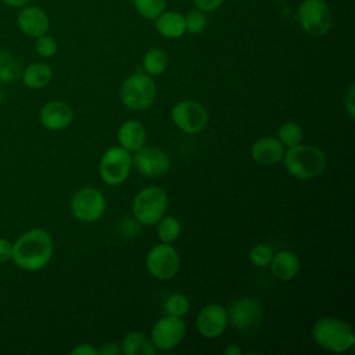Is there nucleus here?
I'll return each instance as SVG.
<instances>
[{"mask_svg": "<svg viewBox=\"0 0 355 355\" xmlns=\"http://www.w3.org/2000/svg\"><path fill=\"white\" fill-rule=\"evenodd\" d=\"M146 266L151 276L158 280L172 279L180 266V258L178 251L169 243H161L154 245L147 257Z\"/></svg>", "mask_w": 355, "mask_h": 355, "instance_id": "obj_9", "label": "nucleus"}, {"mask_svg": "<svg viewBox=\"0 0 355 355\" xmlns=\"http://www.w3.org/2000/svg\"><path fill=\"white\" fill-rule=\"evenodd\" d=\"M53 255V239L44 229L35 227L24 232L12 243V262L28 272L43 269Z\"/></svg>", "mask_w": 355, "mask_h": 355, "instance_id": "obj_1", "label": "nucleus"}, {"mask_svg": "<svg viewBox=\"0 0 355 355\" xmlns=\"http://www.w3.org/2000/svg\"><path fill=\"white\" fill-rule=\"evenodd\" d=\"M39 118L46 129L61 130L71 125L73 119V111L65 101L51 100L42 107Z\"/></svg>", "mask_w": 355, "mask_h": 355, "instance_id": "obj_16", "label": "nucleus"}, {"mask_svg": "<svg viewBox=\"0 0 355 355\" xmlns=\"http://www.w3.org/2000/svg\"><path fill=\"white\" fill-rule=\"evenodd\" d=\"M225 0H194V4L197 6L198 10L204 12H212L218 10Z\"/></svg>", "mask_w": 355, "mask_h": 355, "instance_id": "obj_32", "label": "nucleus"}, {"mask_svg": "<svg viewBox=\"0 0 355 355\" xmlns=\"http://www.w3.org/2000/svg\"><path fill=\"white\" fill-rule=\"evenodd\" d=\"M135 168L144 176L155 178L168 172L171 159L165 151L157 147H141L132 158Z\"/></svg>", "mask_w": 355, "mask_h": 355, "instance_id": "obj_13", "label": "nucleus"}, {"mask_svg": "<svg viewBox=\"0 0 355 355\" xmlns=\"http://www.w3.org/2000/svg\"><path fill=\"white\" fill-rule=\"evenodd\" d=\"M263 313L259 302L251 297L234 300L227 309V320L241 334H250L261 326Z\"/></svg>", "mask_w": 355, "mask_h": 355, "instance_id": "obj_7", "label": "nucleus"}, {"mask_svg": "<svg viewBox=\"0 0 355 355\" xmlns=\"http://www.w3.org/2000/svg\"><path fill=\"white\" fill-rule=\"evenodd\" d=\"M17 25L24 35L36 39L47 33L50 21L43 8L36 6H24L18 12Z\"/></svg>", "mask_w": 355, "mask_h": 355, "instance_id": "obj_15", "label": "nucleus"}, {"mask_svg": "<svg viewBox=\"0 0 355 355\" xmlns=\"http://www.w3.org/2000/svg\"><path fill=\"white\" fill-rule=\"evenodd\" d=\"M132 3L146 19H155L166 7V0H132Z\"/></svg>", "mask_w": 355, "mask_h": 355, "instance_id": "obj_27", "label": "nucleus"}, {"mask_svg": "<svg viewBox=\"0 0 355 355\" xmlns=\"http://www.w3.org/2000/svg\"><path fill=\"white\" fill-rule=\"evenodd\" d=\"M157 234L161 243H173L180 234V222L172 215H164L157 223Z\"/></svg>", "mask_w": 355, "mask_h": 355, "instance_id": "obj_25", "label": "nucleus"}, {"mask_svg": "<svg viewBox=\"0 0 355 355\" xmlns=\"http://www.w3.org/2000/svg\"><path fill=\"white\" fill-rule=\"evenodd\" d=\"M189 308H190L189 298L180 293H175L169 295L165 301V311L168 315H172V316L183 318L189 312Z\"/></svg>", "mask_w": 355, "mask_h": 355, "instance_id": "obj_28", "label": "nucleus"}, {"mask_svg": "<svg viewBox=\"0 0 355 355\" xmlns=\"http://www.w3.org/2000/svg\"><path fill=\"white\" fill-rule=\"evenodd\" d=\"M132 169V155L121 146L110 147L100 159L98 172L104 183L118 186L126 180Z\"/></svg>", "mask_w": 355, "mask_h": 355, "instance_id": "obj_8", "label": "nucleus"}, {"mask_svg": "<svg viewBox=\"0 0 355 355\" xmlns=\"http://www.w3.org/2000/svg\"><path fill=\"white\" fill-rule=\"evenodd\" d=\"M71 211L82 222H94L105 211V198L94 187H82L71 198Z\"/></svg>", "mask_w": 355, "mask_h": 355, "instance_id": "obj_10", "label": "nucleus"}, {"mask_svg": "<svg viewBox=\"0 0 355 355\" xmlns=\"http://www.w3.org/2000/svg\"><path fill=\"white\" fill-rule=\"evenodd\" d=\"M354 98H355V86L354 83H349L348 86V92L345 94V101H344V105H345V110L348 111V115L349 118H354L355 116V107H354Z\"/></svg>", "mask_w": 355, "mask_h": 355, "instance_id": "obj_34", "label": "nucleus"}, {"mask_svg": "<svg viewBox=\"0 0 355 355\" xmlns=\"http://www.w3.org/2000/svg\"><path fill=\"white\" fill-rule=\"evenodd\" d=\"M168 57L162 49H150L143 57V68L147 75L158 76L165 72Z\"/></svg>", "mask_w": 355, "mask_h": 355, "instance_id": "obj_23", "label": "nucleus"}, {"mask_svg": "<svg viewBox=\"0 0 355 355\" xmlns=\"http://www.w3.org/2000/svg\"><path fill=\"white\" fill-rule=\"evenodd\" d=\"M4 4H7L8 7H14V8H21L24 6H26L31 0H1Z\"/></svg>", "mask_w": 355, "mask_h": 355, "instance_id": "obj_37", "label": "nucleus"}, {"mask_svg": "<svg viewBox=\"0 0 355 355\" xmlns=\"http://www.w3.org/2000/svg\"><path fill=\"white\" fill-rule=\"evenodd\" d=\"M298 21L311 36H323L331 28L333 15L324 0H304L298 7Z\"/></svg>", "mask_w": 355, "mask_h": 355, "instance_id": "obj_6", "label": "nucleus"}, {"mask_svg": "<svg viewBox=\"0 0 355 355\" xmlns=\"http://www.w3.org/2000/svg\"><path fill=\"white\" fill-rule=\"evenodd\" d=\"M12 254V243L7 239L0 237V263H4L11 259Z\"/></svg>", "mask_w": 355, "mask_h": 355, "instance_id": "obj_33", "label": "nucleus"}, {"mask_svg": "<svg viewBox=\"0 0 355 355\" xmlns=\"http://www.w3.org/2000/svg\"><path fill=\"white\" fill-rule=\"evenodd\" d=\"M269 265L273 276L283 282H288L294 279L300 272L298 257L293 251H287V250L273 254V258Z\"/></svg>", "mask_w": 355, "mask_h": 355, "instance_id": "obj_19", "label": "nucleus"}, {"mask_svg": "<svg viewBox=\"0 0 355 355\" xmlns=\"http://www.w3.org/2000/svg\"><path fill=\"white\" fill-rule=\"evenodd\" d=\"M287 172L301 180H308L319 176L326 168L324 153L311 144H297L288 147L283 154Z\"/></svg>", "mask_w": 355, "mask_h": 355, "instance_id": "obj_2", "label": "nucleus"}, {"mask_svg": "<svg viewBox=\"0 0 355 355\" xmlns=\"http://www.w3.org/2000/svg\"><path fill=\"white\" fill-rule=\"evenodd\" d=\"M227 309L220 304H208L197 315L196 327L205 338L219 337L227 326Z\"/></svg>", "mask_w": 355, "mask_h": 355, "instance_id": "obj_14", "label": "nucleus"}, {"mask_svg": "<svg viewBox=\"0 0 355 355\" xmlns=\"http://www.w3.org/2000/svg\"><path fill=\"white\" fill-rule=\"evenodd\" d=\"M1 98H3V92H1V87H0V103H1Z\"/></svg>", "mask_w": 355, "mask_h": 355, "instance_id": "obj_39", "label": "nucleus"}, {"mask_svg": "<svg viewBox=\"0 0 355 355\" xmlns=\"http://www.w3.org/2000/svg\"><path fill=\"white\" fill-rule=\"evenodd\" d=\"M116 137H118L119 146L129 153H136L137 150L144 147L147 140L144 126L141 125V122L136 119L125 121L119 126Z\"/></svg>", "mask_w": 355, "mask_h": 355, "instance_id": "obj_18", "label": "nucleus"}, {"mask_svg": "<svg viewBox=\"0 0 355 355\" xmlns=\"http://www.w3.org/2000/svg\"><path fill=\"white\" fill-rule=\"evenodd\" d=\"M223 352H225V355H241L240 347H237V345H234V344L227 345Z\"/></svg>", "mask_w": 355, "mask_h": 355, "instance_id": "obj_38", "label": "nucleus"}, {"mask_svg": "<svg viewBox=\"0 0 355 355\" xmlns=\"http://www.w3.org/2000/svg\"><path fill=\"white\" fill-rule=\"evenodd\" d=\"M71 355H98V349L90 344H80L71 349Z\"/></svg>", "mask_w": 355, "mask_h": 355, "instance_id": "obj_35", "label": "nucleus"}, {"mask_svg": "<svg viewBox=\"0 0 355 355\" xmlns=\"http://www.w3.org/2000/svg\"><path fill=\"white\" fill-rule=\"evenodd\" d=\"M312 337L320 348L336 354L345 352L355 343L351 326L333 316L319 318L312 326Z\"/></svg>", "mask_w": 355, "mask_h": 355, "instance_id": "obj_3", "label": "nucleus"}, {"mask_svg": "<svg viewBox=\"0 0 355 355\" xmlns=\"http://www.w3.org/2000/svg\"><path fill=\"white\" fill-rule=\"evenodd\" d=\"M277 139L283 146L293 147L301 143L302 140V129L295 122H284L277 132Z\"/></svg>", "mask_w": 355, "mask_h": 355, "instance_id": "obj_26", "label": "nucleus"}, {"mask_svg": "<svg viewBox=\"0 0 355 355\" xmlns=\"http://www.w3.org/2000/svg\"><path fill=\"white\" fill-rule=\"evenodd\" d=\"M119 347L116 343H105L103 347L98 349V355H118L119 354Z\"/></svg>", "mask_w": 355, "mask_h": 355, "instance_id": "obj_36", "label": "nucleus"}, {"mask_svg": "<svg viewBox=\"0 0 355 355\" xmlns=\"http://www.w3.org/2000/svg\"><path fill=\"white\" fill-rule=\"evenodd\" d=\"M155 28L164 37L178 39L186 33L184 15L176 11H162L155 18Z\"/></svg>", "mask_w": 355, "mask_h": 355, "instance_id": "obj_20", "label": "nucleus"}, {"mask_svg": "<svg viewBox=\"0 0 355 355\" xmlns=\"http://www.w3.org/2000/svg\"><path fill=\"white\" fill-rule=\"evenodd\" d=\"M207 15L204 11L201 10H191L184 15V26H186V32L191 33V35H198L201 33L205 26H207Z\"/></svg>", "mask_w": 355, "mask_h": 355, "instance_id": "obj_29", "label": "nucleus"}, {"mask_svg": "<svg viewBox=\"0 0 355 355\" xmlns=\"http://www.w3.org/2000/svg\"><path fill=\"white\" fill-rule=\"evenodd\" d=\"M122 351L126 355H153L155 352V347L143 333L130 331L123 337Z\"/></svg>", "mask_w": 355, "mask_h": 355, "instance_id": "obj_22", "label": "nucleus"}, {"mask_svg": "<svg viewBox=\"0 0 355 355\" xmlns=\"http://www.w3.org/2000/svg\"><path fill=\"white\" fill-rule=\"evenodd\" d=\"M157 86L147 73H133L121 85L119 98L125 107L133 111L147 110L155 100Z\"/></svg>", "mask_w": 355, "mask_h": 355, "instance_id": "obj_4", "label": "nucleus"}, {"mask_svg": "<svg viewBox=\"0 0 355 355\" xmlns=\"http://www.w3.org/2000/svg\"><path fill=\"white\" fill-rule=\"evenodd\" d=\"M250 261L254 266H259L263 268L266 265L270 263L272 258H273V251L268 244H257L250 250Z\"/></svg>", "mask_w": 355, "mask_h": 355, "instance_id": "obj_30", "label": "nucleus"}, {"mask_svg": "<svg viewBox=\"0 0 355 355\" xmlns=\"http://www.w3.org/2000/svg\"><path fill=\"white\" fill-rule=\"evenodd\" d=\"M22 73L19 61L7 50H0V82H14Z\"/></svg>", "mask_w": 355, "mask_h": 355, "instance_id": "obj_24", "label": "nucleus"}, {"mask_svg": "<svg viewBox=\"0 0 355 355\" xmlns=\"http://www.w3.org/2000/svg\"><path fill=\"white\" fill-rule=\"evenodd\" d=\"M57 49H58V46H57V42H55V39H54L53 36L44 33V35L36 37L35 50H36V53H37L40 57H43V58H50V57L55 55Z\"/></svg>", "mask_w": 355, "mask_h": 355, "instance_id": "obj_31", "label": "nucleus"}, {"mask_svg": "<svg viewBox=\"0 0 355 355\" xmlns=\"http://www.w3.org/2000/svg\"><path fill=\"white\" fill-rule=\"evenodd\" d=\"M283 147L277 137H262L251 146V157L261 165H275L283 159Z\"/></svg>", "mask_w": 355, "mask_h": 355, "instance_id": "obj_17", "label": "nucleus"}, {"mask_svg": "<svg viewBox=\"0 0 355 355\" xmlns=\"http://www.w3.org/2000/svg\"><path fill=\"white\" fill-rule=\"evenodd\" d=\"M186 334V323L179 316L166 315L161 318L151 329L150 340L153 345L158 349H172L175 348Z\"/></svg>", "mask_w": 355, "mask_h": 355, "instance_id": "obj_12", "label": "nucleus"}, {"mask_svg": "<svg viewBox=\"0 0 355 355\" xmlns=\"http://www.w3.org/2000/svg\"><path fill=\"white\" fill-rule=\"evenodd\" d=\"M168 207L166 191L159 186H147L141 189L132 204L133 215L141 225H155L164 215Z\"/></svg>", "mask_w": 355, "mask_h": 355, "instance_id": "obj_5", "label": "nucleus"}, {"mask_svg": "<svg viewBox=\"0 0 355 355\" xmlns=\"http://www.w3.org/2000/svg\"><path fill=\"white\" fill-rule=\"evenodd\" d=\"M172 122L184 133H198L208 123L207 110L197 101L183 100L171 110Z\"/></svg>", "mask_w": 355, "mask_h": 355, "instance_id": "obj_11", "label": "nucleus"}, {"mask_svg": "<svg viewBox=\"0 0 355 355\" xmlns=\"http://www.w3.org/2000/svg\"><path fill=\"white\" fill-rule=\"evenodd\" d=\"M51 68L44 62H33L28 65L22 73V83L29 89H42L51 80Z\"/></svg>", "mask_w": 355, "mask_h": 355, "instance_id": "obj_21", "label": "nucleus"}]
</instances>
